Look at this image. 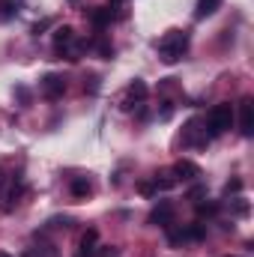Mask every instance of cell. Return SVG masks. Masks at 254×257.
<instances>
[{
  "mask_svg": "<svg viewBox=\"0 0 254 257\" xmlns=\"http://www.w3.org/2000/svg\"><path fill=\"white\" fill-rule=\"evenodd\" d=\"M189 48V36L183 30H168L162 39H159V57L165 63H177Z\"/></svg>",
  "mask_w": 254,
  "mask_h": 257,
  "instance_id": "6da1fadb",
  "label": "cell"
},
{
  "mask_svg": "<svg viewBox=\"0 0 254 257\" xmlns=\"http://www.w3.org/2000/svg\"><path fill=\"white\" fill-rule=\"evenodd\" d=\"M206 126H209V135H212V138H215V135H224L227 128L233 126V105H230V102L215 105V108L209 111V117H206Z\"/></svg>",
  "mask_w": 254,
  "mask_h": 257,
  "instance_id": "7a4b0ae2",
  "label": "cell"
},
{
  "mask_svg": "<svg viewBox=\"0 0 254 257\" xmlns=\"http://www.w3.org/2000/svg\"><path fill=\"white\" fill-rule=\"evenodd\" d=\"M144 99H147V84H144L141 78H135V81H132V84L126 87V99H123V108L129 111V108L141 105Z\"/></svg>",
  "mask_w": 254,
  "mask_h": 257,
  "instance_id": "3957f363",
  "label": "cell"
},
{
  "mask_svg": "<svg viewBox=\"0 0 254 257\" xmlns=\"http://www.w3.org/2000/svg\"><path fill=\"white\" fill-rule=\"evenodd\" d=\"M239 132L245 138L254 135V102L251 99H242V105H239Z\"/></svg>",
  "mask_w": 254,
  "mask_h": 257,
  "instance_id": "277c9868",
  "label": "cell"
},
{
  "mask_svg": "<svg viewBox=\"0 0 254 257\" xmlns=\"http://www.w3.org/2000/svg\"><path fill=\"white\" fill-rule=\"evenodd\" d=\"M42 93H45V99H60L66 93V81L60 75H45L42 78Z\"/></svg>",
  "mask_w": 254,
  "mask_h": 257,
  "instance_id": "5b68a950",
  "label": "cell"
},
{
  "mask_svg": "<svg viewBox=\"0 0 254 257\" xmlns=\"http://www.w3.org/2000/svg\"><path fill=\"white\" fill-rule=\"evenodd\" d=\"M171 174L177 177V183H180V180H183V183H191V180H197V177H200V168H197L194 162H186V159H183V162H177V165H174V171H171Z\"/></svg>",
  "mask_w": 254,
  "mask_h": 257,
  "instance_id": "8992f818",
  "label": "cell"
},
{
  "mask_svg": "<svg viewBox=\"0 0 254 257\" xmlns=\"http://www.w3.org/2000/svg\"><path fill=\"white\" fill-rule=\"evenodd\" d=\"M171 221H174V206H171V203H159V206L150 212V224L171 227Z\"/></svg>",
  "mask_w": 254,
  "mask_h": 257,
  "instance_id": "52a82bcc",
  "label": "cell"
},
{
  "mask_svg": "<svg viewBox=\"0 0 254 257\" xmlns=\"http://www.w3.org/2000/svg\"><path fill=\"white\" fill-rule=\"evenodd\" d=\"M96 239H99V233L90 227L84 236H81V245H78V257H93L96 254Z\"/></svg>",
  "mask_w": 254,
  "mask_h": 257,
  "instance_id": "ba28073f",
  "label": "cell"
},
{
  "mask_svg": "<svg viewBox=\"0 0 254 257\" xmlns=\"http://www.w3.org/2000/svg\"><path fill=\"white\" fill-rule=\"evenodd\" d=\"M111 18H114V12H111L108 6H99V9H93V12H90V21H93L96 27H105V24H111Z\"/></svg>",
  "mask_w": 254,
  "mask_h": 257,
  "instance_id": "9c48e42d",
  "label": "cell"
},
{
  "mask_svg": "<svg viewBox=\"0 0 254 257\" xmlns=\"http://www.w3.org/2000/svg\"><path fill=\"white\" fill-rule=\"evenodd\" d=\"M69 189H72V194H75V197H87V194L93 192V186H90V180H87V177H75Z\"/></svg>",
  "mask_w": 254,
  "mask_h": 257,
  "instance_id": "30bf717a",
  "label": "cell"
},
{
  "mask_svg": "<svg viewBox=\"0 0 254 257\" xmlns=\"http://www.w3.org/2000/svg\"><path fill=\"white\" fill-rule=\"evenodd\" d=\"M218 6H221V0H197V18H209L212 12H218Z\"/></svg>",
  "mask_w": 254,
  "mask_h": 257,
  "instance_id": "8fae6325",
  "label": "cell"
},
{
  "mask_svg": "<svg viewBox=\"0 0 254 257\" xmlns=\"http://www.w3.org/2000/svg\"><path fill=\"white\" fill-rule=\"evenodd\" d=\"M72 39H75V30H72V27H57V30H54V45H57V48L72 45Z\"/></svg>",
  "mask_w": 254,
  "mask_h": 257,
  "instance_id": "7c38bea8",
  "label": "cell"
},
{
  "mask_svg": "<svg viewBox=\"0 0 254 257\" xmlns=\"http://www.w3.org/2000/svg\"><path fill=\"white\" fill-rule=\"evenodd\" d=\"M153 183H156V189H159V192H165V189H174V186H177V177L165 171V174H156V177H153Z\"/></svg>",
  "mask_w": 254,
  "mask_h": 257,
  "instance_id": "4fadbf2b",
  "label": "cell"
},
{
  "mask_svg": "<svg viewBox=\"0 0 254 257\" xmlns=\"http://www.w3.org/2000/svg\"><path fill=\"white\" fill-rule=\"evenodd\" d=\"M183 236H186V239H203V236H206V227H203V224H189V227L183 230Z\"/></svg>",
  "mask_w": 254,
  "mask_h": 257,
  "instance_id": "5bb4252c",
  "label": "cell"
},
{
  "mask_svg": "<svg viewBox=\"0 0 254 257\" xmlns=\"http://www.w3.org/2000/svg\"><path fill=\"white\" fill-rule=\"evenodd\" d=\"M24 257H54V248H51V245H39V251H36V248H30Z\"/></svg>",
  "mask_w": 254,
  "mask_h": 257,
  "instance_id": "9a60e30c",
  "label": "cell"
},
{
  "mask_svg": "<svg viewBox=\"0 0 254 257\" xmlns=\"http://www.w3.org/2000/svg\"><path fill=\"white\" fill-rule=\"evenodd\" d=\"M138 192L153 197V194H159V189H156V183H138Z\"/></svg>",
  "mask_w": 254,
  "mask_h": 257,
  "instance_id": "2e32d148",
  "label": "cell"
},
{
  "mask_svg": "<svg viewBox=\"0 0 254 257\" xmlns=\"http://www.w3.org/2000/svg\"><path fill=\"white\" fill-rule=\"evenodd\" d=\"M215 209H218V203H197L200 215H215Z\"/></svg>",
  "mask_w": 254,
  "mask_h": 257,
  "instance_id": "e0dca14e",
  "label": "cell"
},
{
  "mask_svg": "<svg viewBox=\"0 0 254 257\" xmlns=\"http://www.w3.org/2000/svg\"><path fill=\"white\" fill-rule=\"evenodd\" d=\"M51 224H54V227H72V218H54Z\"/></svg>",
  "mask_w": 254,
  "mask_h": 257,
  "instance_id": "ac0fdd59",
  "label": "cell"
},
{
  "mask_svg": "<svg viewBox=\"0 0 254 257\" xmlns=\"http://www.w3.org/2000/svg\"><path fill=\"white\" fill-rule=\"evenodd\" d=\"M239 189H242V183H239V180H233V183H227V189H224V192L230 194V192H239Z\"/></svg>",
  "mask_w": 254,
  "mask_h": 257,
  "instance_id": "d6986e66",
  "label": "cell"
},
{
  "mask_svg": "<svg viewBox=\"0 0 254 257\" xmlns=\"http://www.w3.org/2000/svg\"><path fill=\"white\" fill-rule=\"evenodd\" d=\"M99 257H117V248H114V245H111V248H102Z\"/></svg>",
  "mask_w": 254,
  "mask_h": 257,
  "instance_id": "ffe728a7",
  "label": "cell"
},
{
  "mask_svg": "<svg viewBox=\"0 0 254 257\" xmlns=\"http://www.w3.org/2000/svg\"><path fill=\"white\" fill-rule=\"evenodd\" d=\"M0 257H12V254H6V251H0Z\"/></svg>",
  "mask_w": 254,
  "mask_h": 257,
  "instance_id": "44dd1931",
  "label": "cell"
},
{
  "mask_svg": "<svg viewBox=\"0 0 254 257\" xmlns=\"http://www.w3.org/2000/svg\"><path fill=\"white\" fill-rule=\"evenodd\" d=\"M72 3H75V0H72Z\"/></svg>",
  "mask_w": 254,
  "mask_h": 257,
  "instance_id": "7402d4cb",
  "label": "cell"
}]
</instances>
